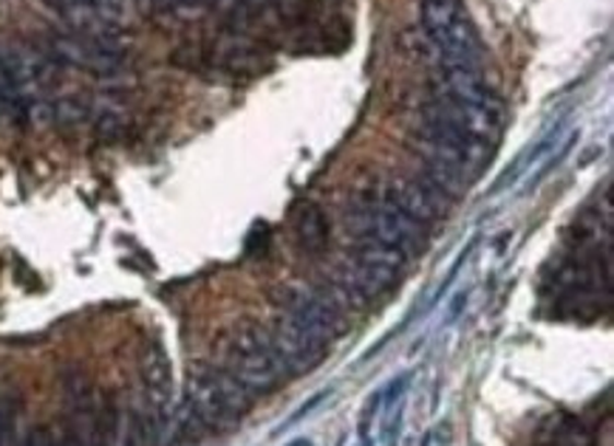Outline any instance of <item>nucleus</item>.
I'll return each mask as SVG.
<instances>
[{
    "mask_svg": "<svg viewBox=\"0 0 614 446\" xmlns=\"http://www.w3.org/2000/svg\"><path fill=\"white\" fill-rule=\"evenodd\" d=\"M272 300L283 309V314L292 316L297 325H304L315 337L323 339L326 345L332 339L343 337L349 330V314L352 305L343 300L332 282H286L272 291Z\"/></svg>",
    "mask_w": 614,
    "mask_h": 446,
    "instance_id": "nucleus-1",
    "label": "nucleus"
},
{
    "mask_svg": "<svg viewBox=\"0 0 614 446\" xmlns=\"http://www.w3.org/2000/svg\"><path fill=\"white\" fill-rule=\"evenodd\" d=\"M185 405L208 426V433H227L252 410V396L224 367H199L190 376Z\"/></svg>",
    "mask_w": 614,
    "mask_h": 446,
    "instance_id": "nucleus-2",
    "label": "nucleus"
},
{
    "mask_svg": "<svg viewBox=\"0 0 614 446\" xmlns=\"http://www.w3.org/2000/svg\"><path fill=\"white\" fill-rule=\"evenodd\" d=\"M224 371L249 393V396H270L283 385V367L278 364L275 353L267 339L263 325H241L235 328L233 337H227V345L222 350Z\"/></svg>",
    "mask_w": 614,
    "mask_h": 446,
    "instance_id": "nucleus-3",
    "label": "nucleus"
},
{
    "mask_svg": "<svg viewBox=\"0 0 614 446\" xmlns=\"http://www.w3.org/2000/svg\"><path fill=\"white\" fill-rule=\"evenodd\" d=\"M422 28L442 69H476L482 46L462 0H422Z\"/></svg>",
    "mask_w": 614,
    "mask_h": 446,
    "instance_id": "nucleus-4",
    "label": "nucleus"
},
{
    "mask_svg": "<svg viewBox=\"0 0 614 446\" xmlns=\"http://www.w3.org/2000/svg\"><path fill=\"white\" fill-rule=\"evenodd\" d=\"M349 229L357 234L359 241H374L382 246L400 249L405 257L425 252V232L416 220H411L408 215H402L400 209H393L386 201H371V204L357 206L349 215Z\"/></svg>",
    "mask_w": 614,
    "mask_h": 446,
    "instance_id": "nucleus-5",
    "label": "nucleus"
},
{
    "mask_svg": "<svg viewBox=\"0 0 614 446\" xmlns=\"http://www.w3.org/2000/svg\"><path fill=\"white\" fill-rule=\"evenodd\" d=\"M49 57L57 65H71L91 74H114L122 69L128 49L117 40V35H57L49 40Z\"/></svg>",
    "mask_w": 614,
    "mask_h": 446,
    "instance_id": "nucleus-6",
    "label": "nucleus"
},
{
    "mask_svg": "<svg viewBox=\"0 0 614 446\" xmlns=\"http://www.w3.org/2000/svg\"><path fill=\"white\" fill-rule=\"evenodd\" d=\"M267 339L275 353L278 364L286 376H306L315 367H320L326 357V342L318 339L304 325H297L292 316L281 314L275 323L267 328Z\"/></svg>",
    "mask_w": 614,
    "mask_h": 446,
    "instance_id": "nucleus-7",
    "label": "nucleus"
},
{
    "mask_svg": "<svg viewBox=\"0 0 614 446\" xmlns=\"http://www.w3.org/2000/svg\"><path fill=\"white\" fill-rule=\"evenodd\" d=\"M422 124L436 128V131H453L459 136H468L473 142H496L498 128H501V113L476 105L453 103L448 97H436L422 108Z\"/></svg>",
    "mask_w": 614,
    "mask_h": 446,
    "instance_id": "nucleus-8",
    "label": "nucleus"
},
{
    "mask_svg": "<svg viewBox=\"0 0 614 446\" xmlns=\"http://www.w3.org/2000/svg\"><path fill=\"white\" fill-rule=\"evenodd\" d=\"M386 204H391L393 209H400L402 215H408L411 220H416L420 227H428L434 220L445 218V198L439 193H434L422 179H397L386 186L382 195Z\"/></svg>",
    "mask_w": 614,
    "mask_h": 446,
    "instance_id": "nucleus-9",
    "label": "nucleus"
},
{
    "mask_svg": "<svg viewBox=\"0 0 614 446\" xmlns=\"http://www.w3.org/2000/svg\"><path fill=\"white\" fill-rule=\"evenodd\" d=\"M139 376H142V385H145L147 407L167 415V405H170L173 396V367L160 342H151L142 350V357H139Z\"/></svg>",
    "mask_w": 614,
    "mask_h": 446,
    "instance_id": "nucleus-10",
    "label": "nucleus"
},
{
    "mask_svg": "<svg viewBox=\"0 0 614 446\" xmlns=\"http://www.w3.org/2000/svg\"><path fill=\"white\" fill-rule=\"evenodd\" d=\"M442 97L501 113V99L476 69H442Z\"/></svg>",
    "mask_w": 614,
    "mask_h": 446,
    "instance_id": "nucleus-11",
    "label": "nucleus"
},
{
    "mask_svg": "<svg viewBox=\"0 0 614 446\" xmlns=\"http://www.w3.org/2000/svg\"><path fill=\"white\" fill-rule=\"evenodd\" d=\"M292 224H295V238L304 252L309 254L326 252L329 238H332V227H329V218H326V213L318 204L297 206Z\"/></svg>",
    "mask_w": 614,
    "mask_h": 446,
    "instance_id": "nucleus-12",
    "label": "nucleus"
},
{
    "mask_svg": "<svg viewBox=\"0 0 614 446\" xmlns=\"http://www.w3.org/2000/svg\"><path fill=\"white\" fill-rule=\"evenodd\" d=\"M165 426L167 415L151 410V407H142V410H133L131 419H128V433H125L122 446H162L165 441Z\"/></svg>",
    "mask_w": 614,
    "mask_h": 446,
    "instance_id": "nucleus-13",
    "label": "nucleus"
},
{
    "mask_svg": "<svg viewBox=\"0 0 614 446\" xmlns=\"http://www.w3.org/2000/svg\"><path fill=\"white\" fill-rule=\"evenodd\" d=\"M422 165V181L434 190V193L442 195L445 201L459 198V195L468 193V179L462 170L456 167L439 165V161H430V158H420Z\"/></svg>",
    "mask_w": 614,
    "mask_h": 446,
    "instance_id": "nucleus-14",
    "label": "nucleus"
},
{
    "mask_svg": "<svg viewBox=\"0 0 614 446\" xmlns=\"http://www.w3.org/2000/svg\"><path fill=\"white\" fill-rule=\"evenodd\" d=\"M28 105L26 99L14 91L12 80H9L3 62H0V119H9V122H26L28 117Z\"/></svg>",
    "mask_w": 614,
    "mask_h": 446,
    "instance_id": "nucleus-15",
    "label": "nucleus"
},
{
    "mask_svg": "<svg viewBox=\"0 0 614 446\" xmlns=\"http://www.w3.org/2000/svg\"><path fill=\"white\" fill-rule=\"evenodd\" d=\"M261 65H263V57L252 49H244V46L229 49L227 55H224V69H229L233 74H258Z\"/></svg>",
    "mask_w": 614,
    "mask_h": 446,
    "instance_id": "nucleus-16",
    "label": "nucleus"
},
{
    "mask_svg": "<svg viewBox=\"0 0 614 446\" xmlns=\"http://www.w3.org/2000/svg\"><path fill=\"white\" fill-rule=\"evenodd\" d=\"M14 412H17V407H14L12 398H0V446L7 444L9 433H12Z\"/></svg>",
    "mask_w": 614,
    "mask_h": 446,
    "instance_id": "nucleus-17",
    "label": "nucleus"
},
{
    "mask_svg": "<svg viewBox=\"0 0 614 446\" xmlns=\"http://www.w3.org/2000/svg\"><path fill=\"white\" fill-rule=\"evenodd\" d=\"M51 441H55V435H51L49 426H37L17 446H51Z\"/></svg>",
    "mask_w": 614,
    "mask_h": 446,
    "instance_id": "nucleus-18",
    "label": "nucleus"
},
{
    "mask_svg": "<svg viewBox=\"0 0 614 446\" xmlns=\"http://www.w3.org/2000/svg\"><path fill=\"white\" fill-rule=\"evenodd\" d=\"M51 446H85V441H83V435L76 433V430H66L60 438L51 441Z\"/></svg>",
    "mask_w": 614,
    "mask_h": 446,
    "instance_id": "nucleus-19",
    "label": "nucleus"
},
{
    "mask_svg": "<svg viewBox=\"0 0 614 446\" xmlns=\"http://www.w3.org/2000/svg\"><path fill=\"white\" fill-rule=\"evenodd\" d=\"M156 7L165 9V12H173V9H187V7H196L199 0H153Z\"/></svg>",
    "mask_w": 614,
    "mask_h": 446,
    "instance_id": "nucleus-20",
    "label": "nucleus"
}]
</instances>
